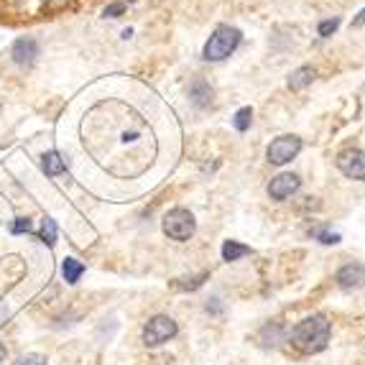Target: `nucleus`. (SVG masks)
<instances>
[{
  "label": "nucleus",
  "instance_id": "nucleus-1",
  "mask_svg": "<svg viewBox=\"0 0 365 365\" xmlns=\"http://www.w3.org/2000/svg\"><path fill=\"white\" fill-rule=\"evenodd\" d=\"M332 337V322L327 320V314H309L301 322H296V327L291 330L288 339L304 355H317L330 345Z\"/></svg>",
  "mask_w": 365,
  "mask_h": 365
},
{
  "label": "nucleus",
  "instance_id": "nucleus-2",
  "mask_svg": "<svg viewBox=\"0 0 365 365\" xmlns=\"http://www.w3.org/2000/svg\"><path fill=\"white\" fill-rule=\"evenodd\" d=\"M240 41H243V33L237 31V28L218 26L215 33L207 39L205 49H202V57H205L207 62H223V59H228L237 46H240Z\"/></svg>",
  "mask_w": 365,
  "mask_h": 365
},
{
  "label": "nucleus",
  "instance_id": "nucleus-3",
  "mask_svg": "<svg viewBox=\"0 0 365 365\" xmlns=\"http://www.w3.org/2000/svg\"><path fill=\"white\" fill-rule=\"evenodd\" d=\"M197 230V223H194V215L184 207H174L164 215V232L167 237L176 240V243H186L189 237Z\"/></svg>",
  "mask_w": 365,
  "mask_h": 365
},
{
  "label": "nucleus",
  "instance_id": "nucleus-4",
  "mask_svg": "<svg viewBox=\"0 0 365 365\" xmlns=\"http://www.w3.org/2000/svg\"><path fill=\"white\" fill-rule=\"evenodd\" d=\"M176 332H179V325H176L169 314H156V317H151V320L146 322V327H143V342H146L148 347H159L176 337Z\"/></svg>",
  "mask_w": 365,
  "mask_h": 365
},
{
  "label": "nucleus",
  "instance_id": "nucleus-5",
  "mask_svg": "<svg viewBox=\"0 0 365 365\" xmlns=\"http://www.w3.org/2000/svg\"><path fill=\"white\" fill-rule=\"evenodd\" d=\"M301 151V138L299 135H279L271 141V146L266 148V159L274 167H283L288 161H294Z\"/></svg>",
  "mask_w": 365,
  "mask_h": 365
},
{
  "label": "nucleus",
  "instance_id": "nucleus-6",
  "mask_svg": "<svg viewBox=\"0 0 365 365\" xmlns=\"http://www.w3.org/2000/svg\"><path fill=\"white\" fill-rule=\"evenodd\" d=\"M337 169L347 179L365 181V151L360 148H345L337 154Z\"/></svg>",
  "mask_w": 365,
  "mask_h": 365
},
{
  "label": "nucleus",
  "instance_id": "nucleus-7",
  "mask_svg": "<svg viewBox=\"0 0 365 365\" xmlns=\"http://www.w3.org/2000/svg\"><path fill=\"white\" fill-rule=\"evenodd\" d=\"M299 186H301V179L296 176V174L283 172V174H279V176H274V179H271L269 197L276 199V202H283V199H288L291 194L299 192Z\"/></svg>",
  "mask_w": 365,
  "mask_h": 365
},
{
  "label": "nucleus",
  "instance_id": "nucleus-8",
  "mask_svg": "<svg viewBox=\"0 0 365 365\" xmlns=\"http://www.w3.org/2000/svg\"><path fill=\"white\" fill-rule=\"evenodd\" d=\"M335 281H337V286L342 288V291H352V288H360L365 283V266H363V263H358V261L345 263V266H342V269L337 271Z\"/></svg>",
  "mask_w": 365,
  "mask_h": 365
},
{
  "label": "nucleus",
  "instance_id": "nucleus-9",
  "mask_svg": "<svg viewBox=\"0 0 365 365\" xmlns=\"http://www.w3.org/2000/svg\"><path fill=\"white\" fill-rule=\"evenodd\" d=\"M11 57H13V62L21 67L33 64L36 57H39V44L33 39H18L13 44V49H11Z\"/></svg>",
  "mask_w": 365,
  "mask_h": 365
},
{
  "label": "nucleus",
  "instance_id": "nucleus-10",
  "mask_svg": "<svg viewBox=\"0 0 365 365\" xmlns=\"http://www.w3.org/2000/svg\"><path fill=\"white\" fill-rule=\"evenodd\" d=\"M69 169V159L64 154H59V151H49V154L41 156V172L46 176H59V174H64Z\"/></svg>",
  "mask_w": 365,
  "mask_h": 365
},
{
  "label": "nucleus",
  "instance_id": "nucleus-11",
  "mask_svg": "<svg viewBox=\"0 0 365 365\" xmlns=\"http://www.w3.org/2000/svg\"><path fill=\"white\" fill-rule=\"evenodd\" d=\"M314 77H317V69H314V67H299V69L291 72V77H288V90L301 92L304 87H309V84L314 82Z\"/></svg>",
  "mask_w": 365,
  "mask_h": 365
},
{
  "label": "nucleus",
  "instance_id": "nucleus-12",
  "mask_svg": "<svg viewBox=\"0 0 365 365\" xmlns=\"http://www.w3.org/2000/svg\"><path fill=\"white\" fill-rule=\"evenodd\" d=\"M189 97H192V103L197 105V108H207L212 100V87L205 79H194L192 87H189Z\"/></svg>",
  "mask_w": 365,
  "mask_h": 365
},
{
  "label": "nucleus",
  "instance_id": "nucleus-13",
  "mask_svg": "<svg viewBox=\"0 0 365 365\" xmlns=\"http://www.w3.org/2000/svg\"><path fill=\"white\" fill-rule=\"evenodd\" d=\"M82 274H84V263L82 261H77V258H64L62 261V276H64V281L67 283H74L82 279Z\"/></svg>",
  "mask_w": 365,
  "mask_h": 365
},
{
  "label": "nucleus",
  "instance_id": "nucleus-14",
  "mask_svg": "<svg viewBox=\"0 0 365 365\" xmlns=\"http://www.w3.org/2000/svg\"><path fill=\"white\" fill-rule=\"evenodd\" d=\"M253 250L248 248V245L237 243V240H225L223 243V261L232 263V261H240L243 256H250Z\"/></svg>",
  "mask_w": 365,
  "mask_h": 365
},
{
  "label": "nucleus",
  "instance_id": "nucleus-15",
  "mask_svg": "<svg viewBox=\"0 0 365 365\" xmlns=\"http://www.w3.org/2000/svg\"><path fill=\"white\" fill-rule=\"evenodd\" d=\"M258 339L263 342V347H276L279 345V339H281V325H266L258 335Z\"/></svg>",
  "mask_w": 365,
  "mask_h": 365
},
{
  "label": "nucleus",
  "instance_id": "nucleus-16",
  "mask_svg": "<svg viewBox=\"0 0 365 365\" xmlns=\"http://www.w3.org/2000/svg\"><path fill=\"white\" fill-rule=\"evenodd\" d=\"M210 279V274H197V276H186V279H179L176 281V288H181V291H197L202 283Z\"/></svg>",
  "mask_w": 365,
  "mask_h": 365
},
{
  "label": "nucleus",
  "instance_id": "nucleus-17",
  "mask_svg": "<svg viewBox=\"0 0 365 365\" xmlns=\"http://www.w3.org/2000/svg\"><path fill=\"white\" fill-rule=\"evenodd\" d=\"M39 240H41V243H46V245H54V243H57V223H54V220L46 218L44 223H41Z\"/></svg>",
  "mask_w": 365,
  "mask_h": 365
},
{
  "label": "nucleus",
  "instance_id": "nucleus-18",
  "mask_svg": "<svg viewBox=\"0 0 365 365\" xmlns=\"http://www.w3.org/2000/svg\"><path fill=\"white\" fill-rule=\"evenodd\" d=\"M250 120H253V110H250V108H240L235 113V118H232V125H235V130L245 133V130L250 128Z\"/></svg>",
  "mask_w": 365,
  "mask_h": 365
},
{
  "label": "nucleus",
  "instance_id": "nucleus-19",
  "mask_svg": "<svg viewBox=\"0 0 365 365\" xmlns=\"http://www.w3.org/2000/svg\"><path fill=\"white\" fill-rule=\"evenodd\" d=\"M13 365H49V360L41 352H26V355H18Z\"/></svg>",
  "mask_w": 365,
  "mask_h": 365
},
{
  "label": "nucleus",
  "instance_id": "nucleus-20",
  "mask_svg": "<svg viewBox=\"0 0 365 365\" xmlns=\"http://www.w3.org/2000/svg\"><path fill=\"white\" fill-rule=\"evenodd\" d=\"M123 13H125V3H110V6H105V11H103L105 18H120Z\"/></svg>",
  "mask_w": 365,
  "mask_h": 365
},
{
  "label": "nucleus",
  "instance_id": "nucleus-21",
  "mask_svg": "<svg viewBox=\"0 0 365 365\" xmlns=\"http://www.w3.org/2000/svg\"><path fill=\"white\" fill-rule=\"evenodd\" d=\"M11 232H13V235H23V232H31V220H28V218H18L13 225H11Z\"/></svg>",
  "mask_w": 365,
  "mask_h": 365
},
{
  "label": "nucleus",
  "instance_id": "nucleus-22",
  "mask_svg": "<svg viewBox=\"0 0 365 365\" xmlns=\"http://www.w3.org/2000/svg\"><path fill=\"white\" fill-rule=\"evenodd\" d=\"M337 26H339V18H332V21H322L320 23V36L322 39H327L330 33H335L337 31Z\"/></svg>",
  "mask_w": 365,
  "mask_h": 365
},
{
  "label": "nucleus",
  "instance_id": "nucleus-23",
  "mask_svg": "<svg viewBox=\"0 0 365 365\" xmlns=\"http://www.w3.org/2000/svg\"><path fill=\"white\" fill-rule=\"evenodd\" d=\"M314 235L320 237V243H325V245H335V243H339V235L337 232H327V230H317Z\"/></svg>",
  "mask_w": 365,
  "mask_h": 365
},
{
  "label": "nucleus",
  "instance_id": "nucleus-24",
  "mask_svg": "<svg viewBox=\"0 0 365 365\" xmlns=\"http://www.w3.org/2000/svg\"><path fill=\"white\" fill-rule=\"evenodd\" d=\"M207 312H210V314H223V301H220L218 299V296H212V299L210 301H207Z\"/></svg>",
  "mask_w": 365,
  "mask_h": 365
},
{
  "label": "nucleus",
  "instance_id": "nucleus-25",
  "mask_svg": "<svg viewBox=\"0 0 365 365\" xmlns=\"http://www.w3.org/2000/svg\"><path fill=\"white\" fill-rule=\"evenodd\" d=\"M67 3H69V0H46L44 6L49 8V11H62V8H64Z\"/></svg>",
  "mask_w": 365,
  "mask_h": 365
},
{
  "label": "nucleus",
  "instance_id": "nucleus-26",
  "mask_svg": "<svg viewBox=\"0 0 365 365\" xmlns=\"http://www.w3.org/2000/svg\"><path fill=\"white\" fill-rule=\"evenodd\" d=\"M360 26H365V8L355 16V18H352V28H360Z\"/></svg>",
  "mask_w": 365,
  "mask_h": 365
},
{
  "label": "nucleus",
  "instance_id": "nucleus-27",
  "mask_svg": "<svg viewBox=\"0 0 365 365\" xmlns=\"http://www.w3.org/2000/svg\"><path fill=\"white\" fill-rule=\"evenodd\" d=\"M6 320H8V307L6 304H0V325H3Z\"/></svg>",
  "mask_w": 365,
  "mask_h": 365
},
{
  "label": "nucleus",
  "instance_id": "nucleus-28",
  "mask_svg": "<svg viewBox=\"0 0 365 365\" xmlns=\"http://www.w3.org/2000/svg\"><path fill=\"white\" fill-rule=\"evenodd\" d=\"M6 345H3V342H0V363H3V360H6Z\"/></svg>",
  "mask_w": 365,
  "mask_h": 365
}]
</instances>
